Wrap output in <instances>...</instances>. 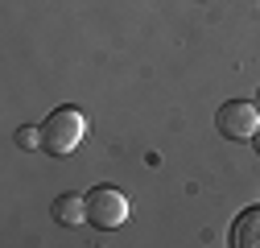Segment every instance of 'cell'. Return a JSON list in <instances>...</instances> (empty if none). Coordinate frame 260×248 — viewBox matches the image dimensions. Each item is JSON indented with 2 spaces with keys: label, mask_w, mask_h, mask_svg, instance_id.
<instances>
[{
  "label": "cell",
  "mask_w": 260,
  "mask_h": 248,
  "mask_svg": "<svg viewBox=\"0 0 260 248\" xmlns=\"http://www.w3.org/2000/svg\"><path fill=\"white\" fill-rule=\"evenodd\" d=\"M87 137V116L79 108H54L46 120H42V149L54 153V158H67L75 153Z\"/></svg>",
  "instance_id": "1"
},
{
  "label": "cell",
  "mask_w": 260,
  "mask_h": 248,
  "mask_svg": "<svg viewBox=\"0 0 260 248\" xmlns=\"http://www.w3.org/2000/svg\"><path fill=\"white\" fill-rule=\"evenodd\" d=\"M128 215H133V203H128V195L116 191V186H95V191L87 195V220L95 228L116 232V228H124Z\"/></svg>",
  "instance_id": "2"
},
{
  "label": "cell",
  "mask_w": 260,
  "mask_h": 248,
  "mask_svg": "<svg viewBox=\"0 0 260 248\" xmlns=\"http://www.w3.org/2000/svg\"><path fill=\"white\" fill-rule=\"evenodd\" d=\"M215 129H219L227 141H252L256 129H260V108H256V100H227V104L215 112Z\"/></svg>",
  "instance_id": "3"
},
{
  "label": "cell",
  "mask_w": 260,
  "mask_h": 248,
  "mask_svg": "<svg viewBox=\"0 0 260 248\" xmlns=\"http://www.w3.org/2000/svg\"><path fill=\"white\" fill-rule=\"evenodd\" d=\"M232 248H260V207H248L232 224Z\"/></svg>",
  "instance_id": "4"
},
{
  "label": "cell",
  "mask_w": 260,
  "mask_h": 248,
  "mask_svg": "<svg viewBox=\"0 0 260 248\" xmlns=\"http://www.w3.org/2000/svg\"><path fill=\"white\" fill-rule=\"evenodd\" d=\"M54 220L67 224V228L87 224V195H58L54 199Z\"/></svg>",
  "instance_id": "5"
},
{
  "label": "cell",
  "mask_w": 260,
  "mask_h": 248,
  "mask_svg": "<svg viewBox=\"0 0 260 248\" xmlns=\"http://www.w3.org/2000/svg\"><path fill=\"white\" fill-rule=\"evenodd\" d=\"M17 145L21 149H42V124H21L17 129Z\"/></svg>",
  "instance_id": "6"
},
{
  "label": "cell",
  "mask_w": 260,
  "mask_h": 248,
  "mask_svg": "<svg viewBox=\"0 0 260 248\" xmlns=\"http://www.w3.org/2000/svg\"><path fill=\"white\" fill-rule=\"evenodd\" d=\"M252 145H256V153H260V129H256V137H252Z\"/></svg>",
  "instance_id": "7"
},
{
  "label": "cell",
  "mask_w": 260,
  "mask_h": 248,
  "mask_svg": "<svg viewBox=\"0 0 260 248\" xmlns=\"http://www.w3.org/2000/svg\"><path fill=\"white\" fill-rule=\"evenodd\" d=\"M256 108H260V87H256Z\"/></svg>",
  "instance_id": "8"
}]
</instances>
